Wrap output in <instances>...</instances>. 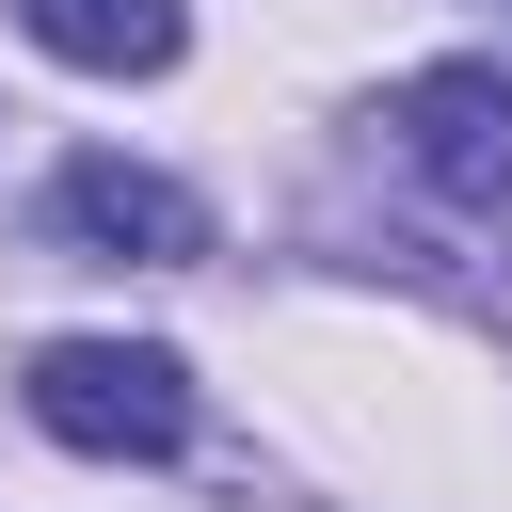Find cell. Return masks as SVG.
<instances>
[{"label":"cell","instance_id":"3","mask_svg":"<svg viewBox=\"0 0 512 512\" xmlns=\"http://www.w3.org/2000/svg\"><path fill=\"white\" fill-rule=\"evenodd\" d=\"M64 224L80 240H112V256H208V208L176 192V176H144V160H64Z\"/></svg>","mask_w":512,"mask_h":512},{"label":"cell","instance_id":"4","mask_svg":"<svg viewBox=\"0 0 512 512\" xmlns=\"http://www.w3.org/2000/svg\"><path fill=\"white\" fill-rule=\"evenodd\" d=\"M16 32H32L48 64H80V80H160V64L192 48L176 0H16Z\"/></svg>","mask_w":512,"mask_h":512},{"label":"cell","instance_id":"1","mask_svg":"<svg viewBox=\"0 0 512 512\" xmlns=\"http://www.w3.org/2000/svg\"><path fill=\"white\" fill-rule=\"evenodd\" d=\"M32 432L80 464H160L192 448V368L160 336H48L32 352Z\"/></svg>","mask_w":512,"mask_h":512},{"label":"cell","instance_id":"2","mask_svg":"<svg viewBox=\"0 0 512 512\" xmlns=\"http://www.w3.org/2000/svg\"><path fill=\"white\" fill-rule=\"evenodd\" d=\"M384 128H400V160H416L448 208H512V80H496V64H416V80L384 96Z\"/></svg>","mask_w":512,"mask_h":512}]
</instances>
